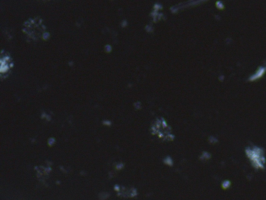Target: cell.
<instances>
[{"label": "cell", "instance_id": "6da1fadb", "mask_svg": "<svg viewBox=\"0 0 266 200\" xmlns=\"http://www.w3.org/2000/svg\"><path fill=\"white\" fill-rule=\"evenodd\" d=\"M245 153L253 167L257 170H262L265 166L266 158L264 150L256 145H251L246 148Z\"/></svg>", "mask_w": 266, "mask_h": 200}, {"label": "cell", "instance_id": "7a4b0ae2", "mask_svg": "<svg viewBox=\"0 0 266 200\" xmlns=\"http://www.w3.org/2000/svg\"><path fill=\"white\" fill-rule=\"evenodd\" d=\"M151 131L153 135L164 141H172L174 138L170 127L162 119L157 120L151 127Z\"/></svg>", "mask_w": 266, "mask_h": 200}]
</instances>
